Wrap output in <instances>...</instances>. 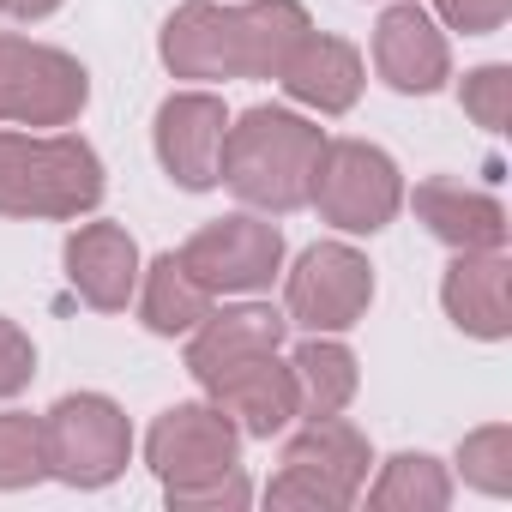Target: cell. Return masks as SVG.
Returning a JSON list of instances; mask_svg holds the SVG:
<instances>
[{
	"mask_svg": "<svg viewBox=\"0 0 512 512\" xmlns=\"http://www.w3.org/2000/svg\"><path fill=\"white\" fill-rule=\"evenodd\" d=\"M458 470H464V482L482 488V494H512V428H506V422H488V428L464 434Z\"/></svg>",
	"mask_w": 512,
	"mask_h": 512,
	"instance_id": "603a6c76",
	"label": "cell"
},
{
	"mask_svg": "<svg viewBox=\"0 0 512 512\" xmlns=\"http://www.w3.org/2000/svg\"><path fill=\"white\" fill-rule=\"evenodd\" d=\"M290 380H296V416H302V422L344 416L350 398H356V386H362L350 344H338L332 332H314V338L290 356Z\"/></svg>",
	"mask_w": 512,
	"mask_h": 512,
	"instance_id": "d6986e66",
	"label": "cell"
},
{
	"mask_svg": "<svg viewBox=\"0 0 512 512\" xmlns=\"http://www.w3.org/2000/svg\"><path fill=\"white\" fill-rule=\"evenodd\" d=\"M235 458H241V428L217 404H169L145 434V464L157 470L163 488L211 482L235 470Z\"/></svg>",
	"mask_w": 512,
	"mask_h": 512,
	"instance_id": "9c48e42d",
	"label": "cell"
},
{
	"mask_svg": "<svg viewBox=\"0 0 512 512\" xmlns=\"http://www.w3.org/2000/svg\"><path fill=\"white\" fill-rule=\"evenodd\" d=\"M458 103H464V115L482 133H506V115H512V67H476V73H464Z\"/></svg>",
	"mask_w": 512,
	"mask_h": 512,
	"instance_id": "cb8c5ba5",
	"label": "cell"
},
{
	"mask_svg": "<svg viewBox=\"0 0 512 512\" xmlns=\"http://www.w3.org/2000/svg\"><path fill=\"white\" fill-rule=\"evenodd\" d=\"M67 0H0V13L7 19H19V25H37V19H49V13H61Z\"/></svg>",
	"mask_w": 512,
	"mask_h": 512,
	"instance_id": "f1b7e54d",
	"label": "cell"
},
{
	"mask_svg": "<svg viewBox=\"0 0 512 512\" xmlns=\"http://www.w3.org/2000/svg\"><path fill=\"white\" fill-rule=\"evenodd\" d=\"M434 13L464 37H494L512 19V0H434Z\"/></svg>",
	"mask_w": 512,
	"mask_h": 512,
	"instance_id": "83f0119b",
	"label": "cell"
},
{
	"mask_svg": "<svg viewBox=\"0 0 512 512\" xmlns=\"http://www.w3.org/2000/svg\"><path fill=\"white\" fill-rule=\"evenodd\" d=\"M31 374H37V344L0 314V398H19L31 386Z\"/></svg>",
	"mask_w": 512,
	"mask_h": 512,
	"instance_id": "4316f807",
	"label": "cell"
},
{
	"mask_svg": "<svg viewBox=\"0 0 512 512\" xmlns=\"http://www.w3.org/2000/svg\"><path fill=\"white\" fill-rule=\"evenodd\" d=\"M440 308L464 338L500 344L512 332V266H506V253L500 247L458 253L446 266V278H440Z\"/></svg>",
	"mask_w": 512,
	"mask_h": 512,
	"instance_id": "4fadbf2b",
	"label": "cell"
},
{
	"mask_svg": "<svg viewBox=\"0 0 512 512\" xmlns=\"http://www.w3.org/2000/svg\"><path fill=\"white\" fill-rule=\"evenodd\" d=\"M374 67L398 97H434L452 79V49L416 0H398L374 25Z\"/></svg>",
	"mask_w": 512,
	"mask_h": 512,
	"instance_id": "8fae6325",
	"label": "cell"
},
{
	"mask_svg": "<svg viewBox=\"0 0 512 512\" xmlns=\"http://www.w3.org/2000/svg\"><path fill=\"white\" fill-rule=\"evenodd\" d=\"M85 103H91V73L79 67V55L31 37H0V121L73 127Z\"/></svg>",
	"mask_w": 512,
	"mask_h": 512,
	"instance_id": "8992f818",
	"label": "cell"
},
{
	"mask_svg": "<svg viewBox=\"0 0 512 512\" xmlns=\"http://www.w3.org/2000/svg\"><path fill=\"white\" fill-rule=\"evenodd\" d=\"M175 260L211 296H253V290H272V278L284 266V229L253 211H229V217H211L205 229H193Z\"/></svg>",
	"mask_w": 512,
	"mask_h": 512,
	"instance_id": "52a82bcc",
	"label": "cell"
},
{
	"mask_svg": "<svg viewBox=\"0 0 512 512\" xmlns=\"http://www.w3.org/2000/svg\"><path fill=\"white\" fill-rule=\"evenodd\" d=\"M374 302V266L350 241H314L284 278V320L302 332H350Z\"/></svg>",
	"mask_w": 512,
	"mask_h": 512,
	"instance_id": "ba28073f",
	"label": "cell"
},
{
	"mask_svg": "<svg viewBox=\"0 0 512 512\" xmlns=\"http://www.w3.org/2000/svg\"><path fill=\"white\" fill-rule=\"evenodd\" d=\"M308 31L302 0H181L157 55L175 79H278Z\"/></svg>",
	"mask_w": 512,
	"mask_h": 512,
	"instance_id": "6da1fadb",
	"label": "cell"
},
{
	"mask_svg": "<svg viewBox=\"0 0 512 512\" xmlns=\"http://www.w3.org/2000/svg\"><path fill=\"white\" fill-rule=\"evenodd\" d=\"M223 133H229L223 97H211V91H175V97H163L157 127H151L163 175L175 187H187V193L217 187L223 181Z\"/></svg>",
	"mask_w": 512,
	"mask_h": 512,
	"instance_id": "30bf717a",
	"label": "cell"
},
{
	"mask_svg": "<svg viewBox=\"0 0 512 512\" xmlns=\"http://www.w3.org/2000/svg\"><path fill=\"white\" fill-rule=\"evenodd\" d=\"M163 494H169V506H175V512H235V506H247V500H253V488H247L241 464H235V470H223V476H211V482L163 488Z\"/></svg>",
	"mask_w": 512,
	"mask_h": 512,
	"instance_id": "d4e9b609",
	"label": "cell"
},
{
	"mask_svg": "<svg viewBox=\"0 0 512 512\" xmlns=\"http://www.w3.org/2000/svg\"><path fill=\"white\" fill-rule=\"evenodd\" d=\"M139 320H145V332H157V338H187L205 314H211V290L175 260V253H157L151 266H139Z\"/></svg>",
	"mask_w": 512,
	"mask_h": 512,
	"instance_id": "ffe728a7",
	"label": "cell"
},
{
	"mask_svg": "<svg viewBox=\"0 0 512 512\" xmlns=\"http://www.w3.org/2000/svg\"><path fill=\"white\" fill-rule=\"evenodd\" d=\"M43 446H49V476L67 488H109L127 458H133V428L127 410L103 392H67L43 416Z\"/></svg>",
	"mask_w": 512,
	"mask_h": 512,
	"instance_id": "5b68a950",
	"label": "cell"
},
{
	"mask_svg": "<svg viewBox=\"0 0 512 512\" xmlns=\"http://www.w3.org/2000/svg\"><path fill=\"white\" fill-rule=\"evenodd\" d=\"M416 217L428 223L434 241H446L452 253H488V247H506V205L488 193V187H464L452 175H428L416 193H410Z\"/></svg>",
	"mask_w": 512,
	"mask_h": 512,
	"instance_id": "9a60e30c",
	"label": "cell"
},
{
	"mask_svg": "<svg viewBox=\"0 0 512 512\" xmlns=\"http://www.w3.org/2000/svg\"><path fill=\"white\" fill-rule=\"evenodd\" d=\"M67 284L97 314H121L139 290V241L121 223H79L67 235Z\"/></svg>",
	"mask_w": 512,
	"mask_h": 512,
	"instance_id": "5bb4252c",
	"label": "cell"
},
{
	"mask_svg": "<svg viewBox=\"0 0 512 512\" xmlns=\"http://www.w3.org/2000/svg\"><path fill=\"white\" fill-rule=\"evenodd\" d=\"M362 79H368V73H362L356 43L326 37V31H308V37L290 49V61L278 67V85H284L302 109H320V115H344V109H356Z\"/></svg>",
	"mask_w": 512,
	"mask_h": 512,
	"instance_id": "2e32d148",
	"label": "cell"
},
{
	"mask_svg": "<svg viewBox=\"0 0 512 512\" xmlns=\"http://www.w3.org/2000/svg\"><path fill=\"white\" fill-rule=\"evenodd\" d=\"M266 500H272V506H302V512H344V506H350L338 488H326L320 476H308V470H296V464H284V470L272 476Z\"/></svg>",
	"mask_w": 512,
	"mask_h": 512,
	"instance_id": "484cf974",
	"label": "cell"
},
{
	"mask_svg": "<svg viewBox=\"0 0 512 512\" xmlns=\"http://www.w3.org/2000/svg\"><path fill=\"white\" fill-rule=\"evenodd\" d=\"M320 151H326V133L314 121H302L296 109L260 103L241 121H229V133H223V187L272 217L302 211Z\"/></svg>",
	"mask_w": 512,
	"mask_h": 512,
	"instance_id": "7a4b0ae2",
	"label": "cell"
},
{
	"mask_svg": "<svg viewBox=\"0 0 512 512\" xmlns=\"http://www.w3.org/2000/svg\"><path fill=\"white\" fill-rule=\"evenodd\" d=\"M284 464H296V470L320 476L326 488H338L344 500H356V494L368 488V464H374V452H368V434H362L356 422H344V416H320V422H308L302 434L284 440Z\"/></svg>",
	"mask_w": 512,
	"mask_h": 512,
	"instance_id": "ac0fdd59",
	"label": "cell"
},
{
	"mask_svg": "<svg viewBox=\"0 0 512 512\" xmlns=\"http://www.w3.org/2000/svg\"><path fill=\"white\" fill-rule=\"evenodd\" d=\"M49 476V446H43V416L0 410V494L31 488Z\"/></svg>",
	"mask_w": 512,
	"mask_h": 512,
	"instance_id": "7402d4cb",
	"label": "cell"
},
{
	"mask_svg": "<svg viewBox=\"0 0 512 512\" xmlns=\"http://www.w3.org/2000/svg\"><path fill=\"white\" fill-rule=\"evenodd\" d=\"M199 386H205V398H211L241 434H253V440H272V434H284V428L296 422V380H290V368L278 362V350L241 356V362L217 368V374L199 380Z\"/></svg>",
	"mask_w": 512,
	"mask_h": 512,
	"instance_id": "7c38bea8",
	"label": "cell"
},
{
	"mask_svg": "<svg viewBox=\"0 0 512 512\" xmlns=\"http://www.w3.org/2000/svg\"><path fill=\"white\" fill-rule=\"evenodd\" d=\"M368 506H380V512H440V506H452V476L428 452H398V458L380 464V476L368 488Z\"/></svg>",
	"mask_w": 512,
	"mask_h": 512,
	"instance_id": "44dd1931",
	"label": "cell"
},
{
	"mask_svg": "<svg viewBox=\"0 0 512 512\" xmlns=\"http://www.w3.org/2000/svg\"><path fill=\"white\" fill-rule=\"evenodd\" d=\"M308 205L344 235H380L404 211V175L368 139H326V151L314 163Z\"/></svg>",
	"mask_w": 512,
	"mask_h": 512,
	"instance_id": "277c9868",
	"label": "cell"
},
{
	"mask_svg": "<svg viewBox=\"0 0 512 512\" xmlns=\"http://www.w3.org/2000/svg\"><path fill=\"white\" fill-rule=\"evenodd\" d=\"M290 338V320L278 308H260V302H241V308H211L199 326H193V344H187V374L193 380H211L217 368L241 362V356H266V350H284Z\"/></svg>",
	"mask_w": 512,
	"mask_h": 512,
	"instance_id": "e0dca14e",
	"label": "cell"
},
{
	"mask_svg": "<svg viewBox=\"0 0 512 512\" xmlns=\"http://www.w3.org/2000/svg\"><path fill=\"white\" fill-rule=\"evenodd\" d=\"M103 157L79 133H0V217H85L103 205Z\"/></svg>",
	"mask_w": 512,
	"mask_h": 512,
	"instance_id": "3957f363",
	"label": "cell"
}]
</instances>
